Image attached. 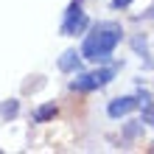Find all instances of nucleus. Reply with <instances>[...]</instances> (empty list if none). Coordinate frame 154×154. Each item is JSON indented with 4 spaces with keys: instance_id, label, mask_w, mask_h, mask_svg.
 I'll use <instances>...</instances> for the list:
<instances>
[{
    "instance_id": "obj_1",
    "label": "nucleus",
    "mask_w": 154,
    "mask_h": 154,
    "mask_svg": "<svg viewBox=\"0 0 154 154\" xmlns=\"http://www.w3.org/2000/svg\"><path fill=\"white\" fill-rule=\"evenodd\" d=\"M123 39V25L115 20H101L95 25H90L81 39V59L93 62V65H106L112 59L115 48Z\"/></svg>"
},
{
    "instance_id": "obj_2",
    "label": "nucleus",
    "mask_w": 154,
    "mask_h": 154,
    "mask_svg": "<svg viewBox=\"0 0 154 154\" xmlns=\"http://www.w3.org/2000/svg\"><path fill=\"white\" fill-rule=\"evenodd\" d=\"M118 73V65H109V67H95V70H87V73H76V79L70 81V90L73 93H95V90H104L109 81L115 79Z\"/></svg>"
},
{
    "instance_id": "obj_3",
    "label": "nucleus",
    "mask_w": 154,
    "mask_h": 154,
    "mask_svg": "<svg viewBox=\"0 0 154 154\" xmlns=\"http://www.w3.org/2000/svg\"><path fill=\"white\" fill-rule=\"evenodd\" d=\"M137 106L140 104H137V98H134V95H121V98H112V101L106 104V115H109L112 121H118V118L132 115Z\"/></svg>"
},
{
    "instance_id": "obj_4",
    "label": "nucleus",
    "mask_w": 154,
    "mask_h": 154,
    "mask_svg": "<svg viewBox=\"0 0 154 154\" xmlns=\"http://www.w3.org/2000/svg\"><path fill=\"white\" fill-rule=\"evenodd\" d=\"M87 28H90V17H87L84 11H79V14H73V17H62L59 34H62V37H79V34H84Z\"/></svg>"
},
{
    "instance_id": "obj_5",
    "label": "nucleus",
    "mask_w": 154,
    "mask_h": 154,
    "mask_svg": "<svg viewBox=\"0 0 154 154\" xmlns=\"http://www.w3.org/2000/svg\"><path fill=\"white\" fill-rule=\"evenodd\" d=\"M56 65H59L62 73H79V70H81V53H79L76 48H67V51L59 56Z\"/></svg>"
},
{
    "instance_id": "obj_6",
    "label": "nucleus",
    "mask_w": 154,
    "mask_h": 154,
    "mask_svg": "<svg viewBox=\"0 0 154 154\" xmlns=\"http://www.w3.org/2000/svg\"><path fill=\"white\" fill-rule=\"evenodd\" d=\"M56 112H59V106L53 104V101L42 104V106H37V109H34V123H48V121H53V118H56Z\"/></svg>"
},
{
    "instance_id": "obj_7",
    "label": "nucleus",
    "mask_w": 154,
    "mask_h": 154,
    "mask_svg": "<svg viewBox=\"0 0 154 154\" xmlns=\"http://www.w3.org/2000/svg\"><path fill=\"white\" fill-rule=\"evenodd\" d=\"M20 115V101L17 98H8V101L0 104V118H6V121H11V118Z\"/></svg>"
},
{
    "instance_id": "obj_8",
    "label": "nucleus",
    "mask_w": 154,
    "mask_h": 154,
    "mask_svg": "<svg viewBox=\"0 0 154 154\" xmlns=\"http://www.w3.org/2000/svg\"><path fill=\"white\" fill-rule=\"evenodd\" d=\"M140 123H149V126H154V101L143 104V112H140Z\"/></svg>"
},
{
    "instance_id": "obj_9",
    "label": "nucleus",
    "mask_w": 154,
    "mask_h": 154,
    "mask_svg": "<svg viewBox=\"0 0 154 154\" xmlns=\"http://www.w3.org/2000/svg\"><path fill=\"white\" fill-rule=\"evenodd\" d=\"M132 48L137 51V53H143V56H149V42L143 39V37H134L132 39Z\"/></svg>"
},
{
    "instance_id": "obj_10",
    "label": "nucleus",
    "mask_w": 154,
    "mask_h": 154,
    "mask_svg": "<svg viewBox=\"0 0 154 154\" xmlns=\"http://www.w3.org/2000/svg\"><path fill=\"white\" fill-rule=\"evenodd\" d=\"M134 98H137V104L143 106V104H149V101H151V93H149V90H143V87H140L137 93H134Z\"/></svg>"
},
{
    "instance_id": "obj_11",
    "label": "nucleus",
    "mask_w": 154,
    "mask_h": 154,
    "mask_svg": "<svg viewBox=\"0 0 154 154\" xmlns=\"http://www.w3.org/2000/svg\"><path fill=\"white\" fill-rule=\"evenodd\" d=\"M132 3H134V0H112L109 6H112V11H121V8H129Z\"/></svg>"
},
{
    "instance_id": "obj_12",
    "label": "nucleus",
    "mask_w": 154,
    "mask_h": 154,
    "mask_svg": "<svg viewBox=\"0 0 154 154\" xmlns=\"http://www.w3.org/2000/svg\"><path fill=\"white\" fill-rule=\"evenodd\" d=\"M143 129V123H132V126H126V137H137Z\"/></svg>"
},
{
    "instance_id": "obj_13",
    "label": "nucleus",
    "mask_w": 154,
    "mask_h": 154,
    "mask_svg": "<svg viewBox=\"0 0 154 154\" xmlns=\"http://www.w3.org/2000/svg\"><path fill=\"white\" fill-rule=\"evenodd\" d=\"M151 151H154V146H151Z\"/></svg>"
}]
</instances>
